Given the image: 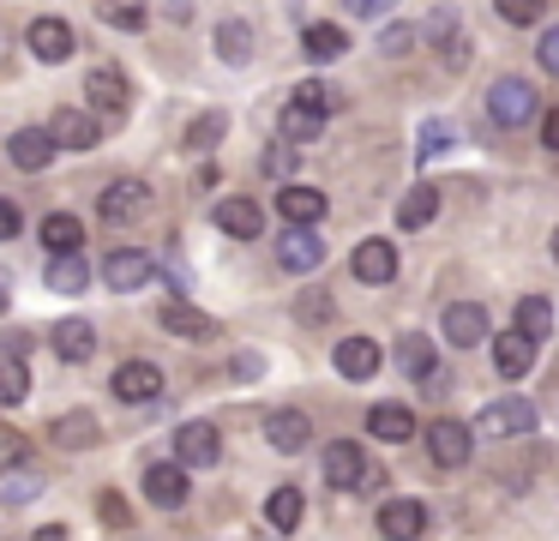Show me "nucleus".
Instances as JSON below:
<instances>
[{
    "label": "nucleus",
    "instance_id": "f257e3e1",
    "mask_svg": "<svg viewBox=\"0 0 559 541\" xmlns=\"http://www.w3.org/2000/svg\"><path fill=\"white\" fill-rule=\"evenodd\" d=\"M151 211H157V192H151L145 180H133V175L109 180V187L97 192V216H103L109 228H139Z\"/></svg>",
    "mask_w": 559,
    "mask_h": 541
},
{
    "label": "nucleus",
    "instance_id": "f03ea898",
    "mask_svg": "<svg viewBox=\"0 0 559 541\" xmlns=\"http://www.w3.org/2000/svg\"><path fill=\"white\" fill-rule=\"evenodd\" d=\"M487 115H493V127H530L535 115H542V96H535L530 79H518V72H499L493 84H487Z\"/></svg>",
    "mask_w": 559,
    "mask_h": 541
},
{
    "label": "nucleus",
    "instance_id": "7ed1b4c3",
    "mask_svg": "<svg viewBox=\"0 0 559 541\" xmlns=\"http://www.w3.org/2000/svg\"><path fill=\"white\" fill-rule=\"evenodd\" d=\"M325 481L337 493H367V487H379V469L367 463V451L355 439H337V445H325Z\"/></svg>",
    "mask_w": 559,
    "mask_h": 541
},
{
    "label": "nucleus",
    "instance_id": "20e7f679",
    "mask_svg": "<svg viewBox=\"0 0 559 541\" xmlns=\"http://www.w3.org/2000/svg\"><path fill=\"white\" fill-rule=\"evenodd\" d=\"M523 433H535V409L523 397H499L475 421V439H523Z\"/></svg>",
    "mask_w": 559,
    "mask_h": 541
},
{
    "label": "nucleus",
    "instance_id": "39448f33",
    "mask_svg": "<svg viewBox=\"0 0 559 541\" xmlns=\"http://www.w3.org/2000/svg\"><path fill=\"white\" fill-rule=\"evenodd\" d=\"M25 48L43 60V67H61V60L79 55V36H73V24H67V19H31Z\"/></svg>",
    "mask_w": 559,
    "mask_h": 541
},
{
    "label": "nucleus",
    "instance_id": "423d86ee",
    "mask_svg": "<svg viewBox=\"0 0 559 541\" xmlns=\"http://www.w3.org/2000/svg\"><path fill=\"white\" fill-rule=\"evenodd\" d=\"M427 457H433L439 469H463L475 457V427H463V421H433L427 427Z\"/></svg>",
    "mask_w": 559,
    "mask_h": 541
},
{
    "label": "nucleus",
    "instance_id": "0eeeda50",
    "mask_svg": "<svg viewBox=\"0 0 559 541\" xmlns=\"http://www.w3.org/2000/svg\"><path fill=\"white\" fill-rule=\"evenodd\" d=\"M127 72L121 67H91L85 72V108H97L103 120H121L127 115Z\"/></svg>",
    "mask_w": 559,
    "mask_h": 541
},
{
    "label": "nucleus",
    "instance_id": "6e6552de",
    "mask_svg": "<svg viewBox=\"0 0 559 541\" xmlns=\"http://www.w3.org/2000/svg\"><path fill=\"white\" fill-rule=\"evenodd\" d=\"M157 325H163L169 337H181V343H211V337H217V319H211L205 307H193V301H181V295L163 301Z\"/></svg>",
    "mask_w": 559,
    "mask_h": 541
},
{
    "label": "nucleus",
    "instance_id": "1a4fd4ad",
    "mask_svg": "<svg viewBox=\"0 0 559 541\" xmlns=\"http://www.w3.org/2000/svg\"><path fill=\"white\" fill-rule=\"evenodd\" d=\"M349 271H355V283H373V289L391 283V277H397V240H379V235L355 240Z\"/></svg>",
    "mask_w": 559,
    "mask_h": 541
},
{
    "label": "nucleus",
    "instance_id": "9d476101",
    "mask_svg": "<svg viewBox=\"0 0 559 541\" xmlns=\"http://www.w3.org/2000/svg\"><path fill=\"white\" fill-rule=\"evenodd\" d=\"M49 132L61 139V151H97L103 144V115L97 108H55Z\"/></svg>",
    "mask_w": 559,
    "mask_h": 541
},
{
    "label": "nucleus",
    "instance_id": "9b49d317",
    "mask_svg": "<svg viewBox=\"0 0 559 541\" xmlns=\"http://www.w3.org/2000/svg\"><path fill=\"white\" fill-rule=\"evenodd\" d=\"M277 264H283V271H295V277L319 271V264H325V240H319V228L289 223V235L277 240Z\"/></svg>",
    "mask_w": 559,
    "mask_h": 541
},
{
    "label": "nucleus",
    "instance_id": "f8f14e48",
    "mask_svg": "<svg viewBox=\"0 0 559 541\" xmlns=\"http://www.w3.org/2000/svg\"><path fill=\"white\" fill-rule=\"evenodd\" d=\"M187 493H193V487H187V463H181V457H175V463H151L145 469V499L157 505V511H181Z\"/></svg>",
    "mask_w": 559,
    "mask_h": 541
},
{
    "label": "nucleus",
    "instance_id": "ddd939ff",
    "mask_svg": "<svg viewBox=\"0 0 559 541\" xmlns=\"http://www.w3.org/2000/svg\"><path fill=\"white\" fill-rule=\"evenodd\" d=\"M109 385H115L121 403H157L163 397V367H151V361H121Z\"/></svg>",
    "mask_w": 559,
    "mask_h": 541
},
{
    "label": "nucleus",
    "instance_id": "4468645a",
    "mask_svg": "<svg viewBox=\"0 0 559 541\" xmlns=\"http://www.w3.org/2000/svg\"><path fill=\"white\" fill-rule=\"evenodd\" d=\"M175 457H181L187 469H211L223 457V433L211 427V421H187V427L175 433Z\"/></svg>",
    "mask_w": 559,
    "mask_h": 541
},
{
    "label": "nucleus",
    "instance_id": "2eb2a0df",
    "mask_svg": "<svg viewBox=\"0 0 559 541\" xmlns=\"http://www.w3.org/2000/svg\"><path fill=\"white\" fill-rule=\"evenodd\" d=\"M211 223L223 228V235H235V240H259L265 235V211H259V199H217V211H211Z\"/></svg>",
    "mask_w": 559,
    "mask_h": 541
},
{
    "label": "nucleus",
    "instance_id": "dca6fc26",
    "mask_svg": "<svg viewBox=\"0 0 559 541\" xmlns=\"http://www.w3.org/2000/svg\"><path fill=\"white\" fill-rule=\"evenodd\" d=\"M265 439H271V451H283V457L307 451V439H313L307 409H271V415H265Z\"/></svg>",
    "mask_w": 559,
    "mask_h": 541
},
{
    "label": "nucleus",
    "instance_id": "f3484780",
    "mask_svg": "<svg viewBox=\"0 0 559 541\" xmlns=\"http://www.w3.org/2000/svg\"><path fill=\"white\" fill-rule=\"evenodd\" d=\"M151 252H139V247H121V252H109V264H103V283L115 289V295H133V289H145L151 283Z\"/></svg>",
    "mask_w": 559,
    "mask_h": 541
},
{
    "label": "nucleus",
    "instance_id": "a211bd4d",
    "mask_svg": "<svg viewBox=\"0 0 559 541\" xmlns=\"http://www.w3.org/2000/svg\"><path fill=\"white\" fill-rule=\"evenodd\" d=\"M439 331L451 337V349H475L487 337V313L475 307V301H445V313H439Z\"/></svg>",
    "mask_w": 559,
    "mask_h": 541
},
{
    "label": "nucleus",
    "instance_id": "6ab92c4d",
    "mask_svg": "<svg viewBox=\"0 0 559 541\" xmlns=\"http://www.w3.org/2000/svg\"><path fill=\"white\" fill-rule=\"evenodd\" d=\"M277 211L289 216V223H301V228H319L325 211H331V199L319 187H307V180H289V187L277 192Z\"/></svg>",
    "mask_w": 559,
    "mask_h": 541
},
{
    "label": "nucleus",
    "instance_id": "aec40b11",
    "mask_svg": "<svg viewBox=\"0 0 559 541\" xmlns=\"http://www.w3.org/2000/svg\"><path fill=\"white\" fill-rule=\"evenodd\" d=\"M535 349H542V343L511 325L506 337H493V373H499V379H523V373L535 367Z\"/></svg>",
    "mask_w": 559,
    "mask_h": 541
},
{
    "label": "nucleus",
    "instance_id": "412c9836",
    "mask_svg": "<svg viewBox=\"0 0 559 541\" xmlns=\"http://www.w3.org/2000/svg\"><path fill=\"white\" fill-rule=\"evenodd\" d=\"M55 151H61V139H55L49 127H19L13 139H7V156H13L19 168H49Z\"/></svg>",
    "mask_w": 559,
    "mask_h": 541
},
{
    "label": "nucleus",
    "instance_id": "4be33fe9",
    "mask_svg": "<svg viewBox=\"0 0 559 541\" xmlns=\"http://www.w3.org/2000/svg\"><path fill=\"white\" fill-rule=\"evenodd\" d=\"M427 529V505L421 499H385L379 505V536L385 541H415Z\"/></svg>",
    "mask_w": 559,
    "mask_h": 541
},
{
    "label": "nucleus",
    "instance_id": "5701e85b",
    "mask_svg": "<svg viewBox=\"0 0 559 541\" xmlns=\"http://www.w3.org/2000/svg\"><path fill=\"white\" fill-rule=\"evenodd\" d=\"M367 433L379 445H409L415 439V409L409 403H373L367 409Z\"/></svg>",
    "mask_w": 559,
    "mask_h": 541
},
{
    "label": "nucleus",
    "instance_id": "b1692460",
    "mask_svg": "<svg viewBox=\"0 0 559 541\" xmlns=\"http://www.w3.org/2000/svg\"><path fill=\"white\" fill-rule=\"evenodd\" d=\"M43 487H49V475L43 469H31V463H0V505H31V499H43Z\"/></svg>",
    "mask_w": 559,
    "mask_h": 541
},
{
    "label": "nucleus",
    "instance_id": "393cba45",
    "mask_svg": "<svg viewBox=\"0 0 559 541\" xmlns=\"http://www.w3.org/2000/svg\"><path fill=\"white\" fill-rule=\"evenodd\" d=\"M55 355H61L67 367H85V361L97 355V325L91 319H61L55 325Z\"/></svg>",
    "mask_w": 559,
    "mask_h": 541
},
{
    "label": "nucleus",
    "instance_id": "a878e982",
    "mask_svg": "<svg viewBox=\"0 0 559 541\" xmlns=\"http://www.w3.org/2000/svg\"><path fill=\"white\" fill-rule=\"evenodd\" d=\"M301 55L313 60V67L343 60V55H349V36H343V24H307V31H301Z\"/></svg>",
    "mask_w": 559,
    "mask_h": 541
},
{
    "label": "nucleus",
    "instance_id": "bb28decb",
    "mask_svg": "<svg viewBox=\"0 0 559 541\" xmlns=\"http://www.w3.org/2000/svg\"><path fill=\"white\" fill-rule=\"evenodd\" d=\"M331 361H337L343 379H373V373H379V343H373V337H343Z\"/></svg>",
    "mask_w": 559,
    "mask_h": 541
},
{
    "label": "nucleus",
    "instance_id": "cd10ccee",
    "mask_svg": "<svg viewBox=\"0 0 559 541\" xmlns=\"http://www.w3.org/2000/svg\"><path fill=\"white\" fill-rule=\"evenodd\" d=\"M397 367H403V379H433V373H439L433 337H421V331H403V343H397Z\"/></svg>",
    "mask_w": 559,
    "mask_h": 541
},
{
    "label": "nucleus",
    "instance_id": "c85d7f7f",
    "mask_svg": "<svg viewBox=\"0 0 559 541\" xmlns=\"http://www.w3.org/2000/svg\"><path fill=\"white\" fill-rule=\"evenodd\" d=\"M43 283H49L55 295H85L91 264L79 259V252H55V259H49V271H43Z\"/></svg>",
    "mask_w": 559,
    "mask_h": 541
},
{
    "label": "nucleus",
    "instance_id": "c756f323",
    "mask_svg": "<svg viewBox=\"0 0 559 541\" xmlns=\"http://www.w3.org/2000/svg\"><path fill=\"white\" fill-rule=\"evenodd\" d=\"M217 60H223V67H247V60H253V24H247V19H223L217 24Z\"/></svg>",
    "mask_w": 559,
    "mask_h": 541
},
{
    "label": "nucleus",
    "instance_id": "7c9ffc66",
    "mask_svg": "<svg viewBox=\"0 0 559 541\" xmlns=\"http://www.w3.org/2000/svg\"><path fill=\"white\" fill-rule=\"evenodd\" d=\"M43 247L49 252H79L85 247V223H79L73 211H49L43 216Z\"/></svg>",
    "mask_w": 559,
    "mask_h": 541
},
{
    "label": "nucleus",
    "instance_id": "2f4dec72",
    "mask_svg": "<svg viewBox=\"0 0 559 541\" xmlns=\"http://www.w3.org/2000/svg\"><path fill=\"white\" fill-rule=\"evenodd\" d=\"M319 132H325V115H319V108H307V103H289V108H283L277 139H289V144H313Z\"/></svg>",
    "mask_w": 559,
    "mask_h": 541
},
{
    "label": "nucleus",
    "instance_id": "473e14b6",
    "mask_svg": "<svg viewBox=\"0 0 559 541\" xmlns=\"http://www.w3.org/2000/svg\"><path fill=\"white\" fill-rule=\"evenodd\" d=\"M301 517H307V499H301V487H277L265 499V524L277 529V536H289V529H301Z\"/></svg>",
    "mask_w": 559,
    "mask_h": 541
},
{
    "label": "nucleus",
    "instance_id": "72a5a7b5",
    "mask_svg": "<svg viewBox=\"0 0 559 541\" xmlns=\"http://www.w3.org/2000/svg\"><path fill=\"white\" fill-rule=\"evenodd\" d=\"M55 445H61V451H91V445H97V415H91V409L61 415L55 421Z\"/></svg>",
    "mask_w": 559,
    "mask_h": 541
},
{
    "label": "nucleus",
    "instance_id": "f704fd0d",
    "mask_svg": "<svg viewBox=\"0 0 559 541\" xmlns=\"http://www.w3.org/2000/svg\"><path fill=\"white\" fill-rule=\"evenodd\" d=\"M433 216H439V187H427V180H421V187L403 192V204H397V228H427Z\"/></svg>",
    "mask_w": 559,
    "mask_h": 541
},
{
    "label": "nucleus",
    "instance_id": "c9c22d12",
    "mask_svg": "<svg viewBox=\"0 0 559 541\" xmlns=\"http://www.w3.org/2000/svg\"><path fill=\"white\" fill-rule=\"evenodd\" d=\"M31 397V373L25 355H0V409H19Z\"/></svg>",
    "mask_w": 559,
    "mask_h": 541
},
{
    "label": "nucleus",
    "instance_id": "e433bc0d",
    "mask_svg": "<svg viewBox=\"0 0 559 541\" xmlns=\"http://www.w3.org/2000/svg\"><path fill=\"white\" fill-rule=\"evenodd\" d=\"M518 331L542 343V337L554 331V301H547V295H523L518 301Z\"/></svg>",
    "mask_w": 559,
    "mask_h": 541
},
{
    "label": "nucleus",
    "instance_id": "4c0bfd02",
    "mask_svg": "<svg viewBox=\"0 0 559 541\" xmlns=\"http://www.w3.org/2000/svg\"><path fill=\"white\" fill-rule=\"evenodd\" d=\"M457 139V127H451L445 115H433V120H421V132H415V156H421V163H433L439 151H445V144Z\"/></svg>",
    "mask_w": 559,
    "mask_h": 541
},
{
    "label": "nucleus",
    "instance_id": "58836bf2",
    "mask_svg": "<svg viewBox=\"0 0 559 541\" xmlns=\"http://www.w3.org/2000/svg\"><path fill=\"white\" fill-rule=\"evenodd\" d=\"M223 132H229V115H223V108H205V115H199L193 127H187V151H211V144H217Z\"/></svg>",
    "mask_w": 559,
    "mask_h": 541
},
{
    "label": "nucleus",
    "instance_id": "ea45409f",
    "mask_svg": "<svg viewBox=\"0 0 559 541\" xmlns=\"http://www.w3.org/2000/svg\"><path fill=\"white\" fill-rule=\"evenodd\" d=\"M493 12H499L506 24H542L547 0H493Z\"/></svg>",
    "mask_w": 559,
    "mask_h": 541
},
{
    "label": "nucleus",
    "instance_id": "a19ab883",
    "mask_svg": "<svg viewBox=\"0 0 559 541\" xmlns=\"http://www.w3.org/2000/svg\"><path fill=\"white\" fill-rule=\"evenodd\" d=\"M295 103H307V108H319V115H331V108H337V91H331L325 79H307V84H295Z\"/></svg>",
    "mask_w": 559,
    "mask_h": 541
},
{
    "label": "nucleus",
    "instance_id": "79ce46f5",
    "mask_svg": "<svg viewBox=\"0 0 559 541\" xmlns=\"http://www.w3.org/2000/svg\"><path fill=\"white\" fill-rule=\"evenodd\" d=\"M535 60H542L547 79H559V24H547V31H542V43H535Z\"/></svg>",
    "mask_w": 559,
    "mask_h": 541
},
{
    "label": "nucleus",
    "instance_id": "37998d69",
    "mask_svg": "<svg viewBox=\"0 0 559 541\" xmlns=\"http://www.w3.org/2000/svg\"><path fill=\"white\" fill-rule=\"evenodd\" d=\"M103 517L115 524V536H133V511H127V499H115V493H103Z\"/></svg>",
    "mask_w": 559,
    "mask_h": 541
},
{
    "label": "nucleus",
    "instance_id": "c03bdc74",
    "mask_svg": "<svg viewBox=\"0 0 559 541\" xmlns=\"http://www.w3.org/2000/svg\"><path fill=\"white\" fill-rule=\"evenodd\" d=\"M379 48H385V55H409V48H415V24H391V31L379 36Z\"/></svg>",
    "mask_w": 559,
    "mask_h": 541
},
{
    "label": "nucleus",
    "instance_id": "a18cd8bd",
    "mask_svg": "<svg viewBox=\"0 0 559 541\" xmlns=\"http://www.w3.org/2000/svg\"><path fill=\"white\" fill-rule=\"evenodd\" d=\"M295 151H301V144L277 139V144H271V151H265V168H271V175H289V168H295Z\"/></svg>",
    "mask_w": 559,
    "mask_h": 541
},
{
    "label": "nucleus",
    "instance_id": "49530a36",
    "mask_svg": "<svg viewBox=\"0 0 559 541\" xmlns=\"http://www.w3.org/2000/svg\"><path fill=\"white\" fill-rule=\"evenodd\" d=\"M103 24H115V31H139L145 12H139V7H103Z\"/></svg>",
    "mask_w": 559,
    "mask_h": 541
},
{
    "label": "nucleus",
    "instance_id": "de8ad7c7",
    "mask_svg": "<svg viewBox=\"0 0 559 541\" xmlns=\"http://www.w3.org/2000/svg\"><path fill=\"white\" fill-rule=\"evenodd\" d=\"M19 228H25L19 204H13V199H0V240H19Z\"/></svg>",
    "mask_w": 559,
    "mask_h": 541
},
{
    "label": "nucleus",
    "instance_id": "09e8293b",
    "mask_svg": "<svg viewBox=\"0 0 559 541\" xmlns=\"http://www.w3.org/2000/svg\"><path fill=\"white\" fill-rule=\"evenodd\" d=\"M542 144H547V151H559V108H547V115H542Z\"/></svg>",
    "mask_w": 559,
    "mask_h": 541
},
{
    "label": "nucleus",
    "instance_id": "8fccbe9b",
    "mask_svg": "<svg viewBox=\"0 0 559 541\" xmlns=\"http://www.w3.org/2000/svg\"><path fill=\"white\" fill-rule=\"evenodd\" d=\"M343 7H349V12H355V19H379V12H385V7H391V0H343Z\"/></svg>",
    "mask_w": 559,
    "mask_h": 541
},
{
    "label": "nucleus",
    "instance_id": "3c124183",
    "mask_svg": "<svg viewBox=\"0 0 559 541\" xmlns=\"http://www.w3.org/2000/svg\"><path fill=\"white\" fill-rule=\"evenodd\" d=\"M37 541H67V529H61V524H49V529H37Z\"/></svg>",
    "mask_w": 559,
    "mask_h": 541
},
{
    "label": "nucleus",
    "instance_id": "603ef678",
    "mask_svg": "<svg viewBox=\"0 0 559 541\" xmlns=\"http://www.w3.org/2000/svg\"><path fill=\"white\" fill-rule=\"evenodd\" d=\"M7 307H13V301H7V289H0V313H7Z\"/></svg>",
    "mask_w": 559,
    "mask_h": 541
},
{
    "label": "nucleus",
    "instance_id": "864d4df0",
    "mask_svg": "<svg viewBox=\"0 0 559 541\" xmlns=\"http://www.w3.org/2000/svg\"><path fill=\"white\" fill-rule=\"evenodd\" d=\"M554 259H559V228H554Z\"/></svg>",
    "mask_w": 559,
    "mask_h": 541
}]
</instances>
